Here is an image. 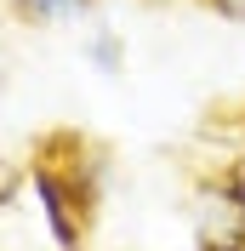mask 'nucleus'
Returning <instances> with one entry per match:
<instances>
[{"mask_svg": "<svg viewBox=\"0 0 245 251\" xmlns=\"http://www.w3.org/2000/svg\"><path fill=\"white\" fill-rule=\"evenodd\" d=\"M194 228H199V246H245L240 200L222 177H205L194 188Z\"/></svg>", "mask_w": 245, "mask_h": 251, "instance_id": "obj_2", "label": "nucleus"}, {"mask_svg": "<svg viewBox=\"0 0 245 251\" xmlns=\"http://www.w3.org/2000/svg\"><path fill=\"white\" fill-rule=\"evenodd\" d=\"M97 0H23V12L34 23H63V17H86Z\"/></svg>", "mask_w": 245, "mask_h": 251, "instance_id": "obj_4", "label": "nucleus"}, {"mask_svg": "<svg viewBox=\"0 0 245 251\" xmlns=\"http://www.w3.org/2000/svg\"><path fill=\"white\" fill-rule=\"evenodd\" d=\"M86 63H92L97 75H120L125 69V40L114 29H92L86 34Z\"/></svg>", "mask_w": 245, "mask_h": 251, "instance_id": "obj_3", "label": "nucleus"}, {"mask_svg": "<svg viewBox=\"0 0 245 251\" xmlns=\"http://www.w3.org/2000/svg\"><path fill=\"white\" fill-rule=\"evenodd\" d=\"M97 188H103V154L74 137V160H57L40 149L29 166V194L40 211L51 251H86V228L97 217Z\"/></svg>", "mask_w": 245, "mask_h": 251, "instance_id": "obj_1", "label": "nucleus"}, {"mask_svg": "<svg viewBox=\"0 0 245 251\" xmlns=\"http://www.w3.org/2000/svg\"><path fill=\"white\" fill-rule=\"evenodd\" d=\"M222 183L234 188V200H240V217H245V149H240V154H234V166H228V172H222Z\"/></svg>", "mask_w": 245, "mask_h": 251, "instance_id": "obj_5", "label": "nucleus"}, {"mask_svg": "<svg viewBox=\"0 0 245 251\" xmlns=\"http://www.w3.org/2000/svg\"><path fill=\"white\" fill-rule=\"evenodd\" d=\"M211 12H222L228 23H245V0H205Z\"/></svg>", "mask_w": 245, "mask_h": 251, "instance_id": "obj_6", "label": "nucleus"}]
</instances>
